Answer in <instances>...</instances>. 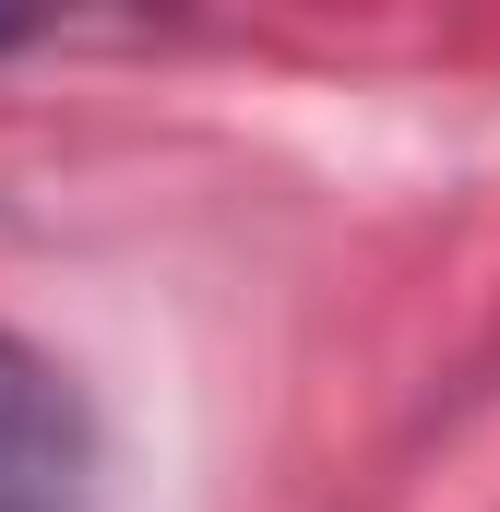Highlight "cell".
Segmentation results:
<instances>
[{
	"mask_svg": "<svg viewBox=\"0 0 500 512\" xmlns=\"http://www.w3.org/2000/svg\"><path fill=\"white\" fill-rule=\"evenodd\" d=\"M96 501V417L24 334H0V512H84Z\"/></svg>",
	"mask_w": 500,
	"mask_h": 512,
	"instance_id": "1",
	"label": "cell"
},
{
	"mask_svg": "<svg viewBox=\"0 0 500 512\" xmlns=\"http://www.w3.org/2000/svg\"><path fill=\"white\" fill-rule=\"evenodd\" d=\"M60 24V0H0V48H24V36H48Z\"/></svg>",
	"mask_w": 500,
	"mask_h": 512,
	"instance_id": "2",
	"label": "cell"
}]
</instances>
